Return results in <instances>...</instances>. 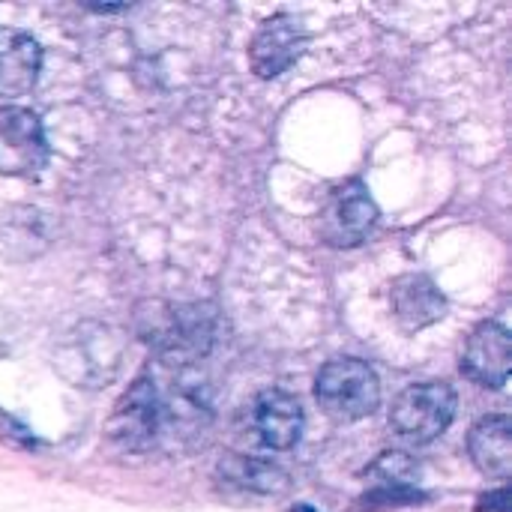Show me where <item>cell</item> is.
I'll return each mask as SVG.
<instances>
[{
  "mask_svg": "<svg viewBox=\"0 0 512 512\" xmlns=\"http://www.w3.org/2000/svg\"><path fill=\"white\" fill-rule=\"evenodd\" d=\"M222 477L240 489L258 492V495H279L288 489V477L282 468L261 462V459H249V456H231L219 465Z\"/></svg>",
  "mask_w": 512,
  "mask_h": 512,
  "instance_id": "4fadbf2b",
  "label": "cell"
},
{
  "mask_svg": "<svg viewBox=\"0 0 512 512\" xmlns=\"http://www.w3.org/2000/svg\"><path fill=\"white\" fill-rule=\"evenodd\" d=\"M315 399L333 420L354 423L378 411L381 381L363 360H330L315 378Z\"/></svg>",
  "mask_w": 512,
  "mask_h": 512,
  "instance_id": "6da1fadb",
  "label": "cell"
},
{
  "mask_svg": "<svg viewBox=\"0 0 512 512\" xmlns=\"http://www.w3.org/2000/svg\"><path fill=\"white\" fill-rule=\"evenodd\" d=\"M249 435L264 450H291L303 435V408L285 390H267L249 405Z\"/></svg>",
  "mask_w": 512,
  "mask_h": 512,
  "instance_id": "8992f818",
  "label": "cell"
},
{
  "mask_svg": "<svg viewBox=\"0 0 512 512\" xmlns=\"http://www.w3.org/2000/svg\"><path fill=\"white\" fill-rule=\"evenodd\" d=\"M480 504H489V507H480V512H507V489H501V492L483 498Z\"/></svg>",
  "mask_w": 512,
  "mask_h": 512,
  "instance_id": "5bb4252c",
  "label": "cell"
},
{
  "mask_svg": "<svg viewBox=\"0 0 512 512\" xmlns=\"http://www.w3.org/2000/svg\"><path fill=\"white\" fill-rule=\"evenodd\" d=\"M393 312H396V321L408 333H414L441 321L447 315V300L429 276L408 273L393 282Z\"/></svg>",
  "mask_w": 512,
  "mask_h": 512,
  "instance_id": "30bf717a",
  "label": "cell"
},
{
  "mask_svg": "<svg viewBox=\"0 0 512 512\" xmlns=\"http://www.w3.org/2000/svg\"><path fill=\"white\" fill-rule=\"evenodd\" d=\"M456 417V393L444 381L411 384L390 408V423L399 438L411 444H429L441 438Z\"/></svg>",
  "mask_w": 512,
  "mask_h": 512,
  "instance_id": "7a4b0ae2",
  "label": "cell"
},
{
  "mask_svg": "<svg viewBox=\"0 0 512 512\" xmlns=\"http://www.w3.org/2000/svg\"><path fill=\"white\" fill-rule=\"evenodd\" d=\"M48 162V141L33 111L18 105L0 108V174L30 177Z\"/></svg>",
  "mask_w": 512,
  "mask_h": 512,
  "instance_id": "3957f363",
  "label": "cell"
},
{
  "mask_svg": "<svg viewBox=\"0 0 512 512\" xmlns=\"http://www.w3.org/2000/svg\"><path fill=\"white\" fill-rule=\"evenodd\" d=\"M462 372L492 390H501L510 375V333L507 327L486 321L474 330L468 339V348L462 354Z\"/></svg>",
  "mask_w": 512,
  "mask_h": 512,
  "instance_id": "ba28073f",
  "label": "cell"
},
{
  "mask_svg": "<svg viewBox=\"0 0 512 512\" xmlns=\"http://www.w3.org/2000/svg\"><path fill=\"white\" fill-rule=\"evenodd\" d=\"M378 222V207L360 180L339 186L321 216V234L333 246H357Z\"/></svg>",
  "mask_w": 512,
  "mask_h": 512,
  "instance_id": "5b68a950",
  "label": "cell"
},
{
  "mask_svg": "<svg viewBox=\"0 0 512 512\" xmlns=\"http://www.w3.org/2000/svg\"><path fill=\"white\" fill-rule=\"evenodd\" d=\"M306 42L309 33L294 15H273L255 33L249 45V63L261 78H276L300 60Z\"/></svg>",
  "mask_w": 512,
  "mask_h": 512,
  "instance_id": "52a82bcc",
  "label": "cell"
},
{
  "mask_svg": "<svg viewBox=\"0 0 512 512\" xmlns=\"http://www.w3.org/2000/svg\"><path fill=\"white\" fill-rule=\"evenodd\" d=\"M42 63L39 45L18 30L0 27V96H21L36 84Z\"/></svg>",
  "mask_w": 512,
  "mask_h": 512,
  "instance_id": "7c38bea8",
  "label": "cell"
},
{
  "mask_svg": "<svg viewBox=\"0 0 512 512\" xmlns=\"http://www.w3.org/2000/svg\"><path fill=\"white\" fill-rule=\"evenodd\" d=\"M420 468L405 453H384L369 471L366 507H408L423 498L417 486Z\"/></svg>",
  "mask_w": 512,
  "mask_h": 512,
  "instance_id": "9c48e42d",
  "label": "cell"
},
{
  "mask_svg": "<svg viewBox=\"0 0 512 512\" xmlns=\"http://www.w3.org/2000/svg\"><path fill=\"white\" fill-rule=\"evenodd\" d=\"M162 420V402L150 378H138L123 399L114 405V414L108 420V438L120 444L123 450H144L153 444L156 429Z\"/></svg>",
  "mask_w": 512,
  "mask_h": 512,
  "instance_id": "277c9868",
  "label": "cell"
},
{
  "mask_svg": "<svg viewBox=\"0 0 512 512\" xmlns=\"http://www.w3.org/2000/svg\"><path fill=\"white\" fill-rule=\"evenodd\" d=\"M468 450L474 465L492 477V480H510L512 474V423L510 417L495 414L483 417L471 435H468Z\"/></svg>",
  "mask_w": 512,
  "mask_h": 512,
  "instance_id": "8fae6325",
  "label": "cell"
}]
</instances>
